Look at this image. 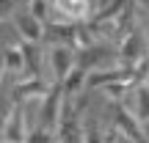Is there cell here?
I'll use <instances>...</instances> for the list:
<instances>
[{"label": "cell", "instance_id": "cell-1", "mask_svg": "<svg viewBox=\"0 0 149 143\" xmlns=\"http://www.w3.org/2000/svg\"><path fill=\"white\" fill-rule=\"evenodd\" d=\"M108 107H111V118H113L111 127H116L119 132L124 135V138H130L133 143H149L146 135H144L141 121L135 118V113L130 110L124 102H108Z\"/></svg>", "mask_w": 149, "mask_h": 143}, {"label": "cell", "instance_id": "cell-2", "mask_svg": "<svg viewBox=\"0 0 149 143\" xmlns=\"http://www.w3.org/2000/svg\"><path fill=\"white\" fill-rule=\"evenodd\" d=\"M146 58H149V41H146L144 33L135 28V30L119 44V66H124V69H135V66L144 64Z\"/></svg>", "mask_w": 149, "mask_h": 143}, {"label": "cell", "instance_id": "cell-3", "mask_svg": "<svg viewBox=\"0 0 149 143\" xmlns=\"http://www.w3.org/2000/svg\"><path fill=\"white\" fill-rule=\"evenodd\" d=\"M61 110H64V88H61V83H53L50 94L39 105V127L55 132L61 124Z\"/></svg>", "mask_w": 149, "mask_h": 143}, {"label": "cell", "instance_id": "cell-4", "mask_svg": "<svg viewBox=\"0 0 149 143\" xmlns=\"http://www.w3.org/2000/svg\"><path fill=\"white\" fill-rule=\"evenodd\" d=\"M47 61H50V72H53V83H64V80L74 72V66H77L74 50L64 47V44H53Z\"/></svg>", "mask_w": 149, "mask_h": 143}, {"label": "cell", "instance_id": "cell-5", "mask_svg": "<svg viewBox=\"0 0 149 143\" xmlns=\"http://www.w3.org/2000/svg\"><path fill=\"white\" fill-rule=\"evenodd\" d=\"M33 127H28V113L22 105H11L8 116H6L3 121V140L8 143H25L28 132H31Z\"/></svg>", "mask_w": 149, "mask_h": 143}, {"label": "cell", "instance_id": "cell-6", "mask_svg": "<svg viewBox=\"0 0 149 143\" xmlns=\"http://www.w3.org/2000/svg\"><path fill=\"white\" fill-rule=\"evenodd\" d=\"M50 88H53L50 80H44V77H28V80H19V83L14 85L11 99H14V105H25L28 99H44V96L50 94Z\"/></svg>", "mask_w": 149, "mask_h": 143}, {"label": "cell", "instance_id": "cell-7", "mask_svg": "<svg viewBox=\"0 0 149 143\" xmlns=\"http://www.w3.org/2000/svg\"><path fill=\"white\" fill-rule=\"evenodd\" d=\"M11 22L17 25L22 41H31V44H42L44 41V25L31 14V11H17V14L11 17Z\"/></svg>", "mask_w": 149, "mask_h": 143}, {"label": "cell", "instance_id": "cell-8", "mask_svg": "<svg viewBox=\"0 0 149 143\" xmlns=\"http://www.w3.org/2000/svg\"><path fill=\"white\" fill-rule=\"evenodd\" d=\"M108 55H111L108 44H100V41H97V44H91V47L80 50V55H77V66H80L86 74L100 72V69H105V66H108Z\"/></svg>", "mask_w": 149, "mask_h": 143}, {"label": "cell", "instance_id": "cell-9", "mask_svg": "<svg viewBox=\"0 0 149 143\" xmlns=\"http://www.w3.org/2000/svg\"><path fill=\"white\" fill-rule=\"evenodd\" d=\"M19 50H22V80L42 77V44H31L19 39Z\"/></svg>", "mask_w": 149, "mask_h": 143}, {"label": "cell", "instance_id": "cell-10", "mask_svg": "<svg viewBox=\"0 0 149 143\" xmlns=\"http://www.w3.org/2000/svg\"><path fill=\"white\" fill-rule=\"evenodd\" d=\"M86 77H88V74L80 69V66H74V72L61 83V88H64V102H72V99L80 96V91L86 88Z\"/></svg>", "mask_w": 149, "mask_h": 143}, {"label": "cell", "instance_id": "cell-11", "mask_svg": "<svg viewBox=\"0 0 149 143\" xmlns=\"http://www.w3.org/2000/svg\"><path fill=\"white\" fill-rule=\"evenodd\" d=\"M133 113H135V118H138L141 124L149 121V85H138V88L133 91ZM130 99H127V105H130Z\"/></svg>", "mask_w": 149, "mask_h": 143}, {"label": "cell", "instance_id": "cell-12", "mask_svg": "<svg viewBox=\"0 0 149 143\" xmlns=\"http://www.w3.org/2000/svg\"><path fill=\"white\" fill-rule=\"evenodd\" d=\"M0 55H3V64H6V72L8 74H22V50H19V44L3 47Z\"/></svg>", "mask_w": 149, "mask_h": 143}, {"label": "cell", "instance_id": "cell-13", "mask_svg": "<svg viewBox=\"0 0 149 143\" xmlns=\"http://www.w3.org/2000/svg\"><path fill=\"white\" fill-rule=\"evenodd\" d=\"M83 143H105V132L100 129L97 118H86L83 124Z\"/></svg>", "mask_w": 149, "mask_h": 143}, {"label": "cell", "instance_id": "cell-14", "mask_svg": "<svg viewBox=\"0 0 149 143\" xmlns=\"http://www.w3.org/2000/svg\"><path fill=\"white\" fill-rule=\"evenodd\" d=\"M28 11H31L42 25H47L50 17H53V3H47V0H31V3H28Z\"/></svg>", "mask_w": 149, "mask_h": 143}, {"label": "cell", "instance_id": "cell-15", "mask_svg": "<svg viewBox=\"0 0 149 143\" xmlns=\"http://www.w3.org/2000/svg\"><path fill=\"white\" fill-rule=\"evenodd\" d=\"M55 140H58V135L53 129H42V127H33L25 138V143H55Z\"/></svg>", "mask_w": 149, "mask_h": 143}, {"label": "cell", "instance_id": "cell-16", "mask_svg": "<svg viewBox=\"0 0 149 143\" xmlns=\"http://www.w3.org/2000/svg\"><path fill=\"white\" fill-rule=\"evenodd\" d=\"M22 0H0V19H6V17H14L17 11V6H19Z\"/></svg>", "mask_w": 149, "mask_h": 143}, {"label": "cell", "instance_id": "cell-17", "mask_svg": "<svg viewBox=\"0 0 149 143\" xmlns=\"http://www.w3.org/2000/svg\"><path fill=\"white\" fill-rule=\"evenodd\" d=\"M6 74V64H3V55H0V77Z\"/></svg>", "mask_w": 149, "mask_h": 143}, {"label": "cell", "instance_id": "cell-18", "mask_svg": "<svg viewBox=\"0 0 149 143\" xmlns=\"http://www.w3.org/2000/svg\"><path fill=\"white\" fill-rule=\"evenodd\" d=\"M47 3H53V6H55V3H58V0H47Z\"/></svg>", "mask_w": 149, "mask_h": 143}, {"label": "cell", "instance_id": "cell-19", "mask_svg": "<svg viewBox=\"0 0 149 143\" xmlns=\"http://www.w3.org/2000/svg\"><path fill=\"white\" fill-rule=\"evenodd\" d=\"M0 143H8V140H0Z\"/></svg>", "mask_w": 149, "mask_h": 143}]
</instances>
